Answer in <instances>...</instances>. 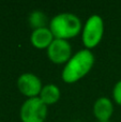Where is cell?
<instances>
[{"instance_id": "obj_2", "label": "cell", "mask_w": 121, "mask_h": 122, "mask_svg": "<svg viewBox=\"0 0 121 122\" xmlns=\"http://www.w3.org/2000/svg\"><path fill=\"white\" fill-rule=\"evenodd\" d=\"M49 29L56 39L66 40L74 38L79 33L81 23L76 15L71 13H61L51 19Z\"/></svg>"}, {"instance_id": "obj_11", "label": "cell", "mask_w": 121, "mask_h": 122, "mask_svg": "<svg viewBox=\"0 0 121 122\" xmlns=\"http://www.w3.org/2000/svg\"><path fill=\"white\" fill-rule=\"evenodd\" d=\"M113 93H114V99H115L116 103L121 105V80L116 84Z\"/></svg>"}, {"instance_id": "obj_12", "label": "cell", "mask_w": 121, "mask_h": 122, "mask_svg": "<svg viewBox=\"0 0 121 122\" xmlns=\"http://www.w3.org/2000/svg\"><path fill=\"white\" fill-rule=\"evenodd\" d=\"M106 122H109V121H106Z\"/></svg>"}, {"instance_id": "obj_10", "label": "cell", "mask_w": 121, "mask_h": 122, "mask_svg": "<svg viewBox=\"0 0 121 122\" xmlns=\"http://www.w3.org/2000/svg\"><path fill=\"white\" fill-rule=\"evenodd\" d=\"M29 23L31 27H33L34 29L44 28L45 24H46V16L40 11H34L29 16Z\"/></svg>"}, {"instance_id": "obj_9", "label": "cell", "mask_w": 121, "mask_h": 122, "mask_svg": "<svg viewBox=\"0 0 121 122\" xmlns=\"http://www.w3.org/2000/svg\"><path fill=\"white\" fill-rule=\"evenodd\" d=\"M40 97L44 104L46 105H51V104H55L58 102V100L60 99V89L58 88L56 85L49 84L46 85L42 88L40 93Z\"/></svg>"}, {"instance_id": "obj_8", "label": "cell", "mask_w": 121, "mask_h": 122, "mask_svg": "<svg viewBox=\"0 0 121 122\" xmlns=\"http://www.w3.org/2000/svg\"><path fill=\"white\" fill-rule=\"evenodd\" d=\"M113 104L107 97H100L96 100L93 106V114L100 122H106L113 115Z\"/></svg>"}, {"instance_id": "obj_7", "label": "cell", "mask_w": 121, "mask_h": 122, "mask_svg": "<svg viewBox=\"0 0 121 122\" xmlns=\"http://www.w3.org/2000/svg\"><path fill=\"white\" fill-rule=\"evenodd\" d=\"M31 43L34 47L39 49L43 48H48L49 45L53 43L54 36L51 33L50 29L44 27V28H39V29H34L33 32L31 33Z\"/></svg>"}, {"instance_id": "obj_6", "label": "cell", "mask_w": 121, "mask_h": 122, "mask_svg": "<svg viewBox=\"0 0 121 122\" xmlns=\"http://www.w3.org/2000/svg\"><path fill=\"white\" fill-rule=\"evenodd\" d=\"M17 87L24 95L31 97H38L42 90V84L38 76L31 73H25L17 79Z\"/></svg>"}, {"instance_id": "obj_1", "label": "cell", "mask_w": 121, "mask_h": 122, "mask_svg": "<svg viewBox=\"0 0 121 122\" xmlns=\"http://www.w3.org/2000/svg\"><path fill=\"white\" fill-rule=\"evenodd\" d=\"M93 64V54L89 49H81L66 62L62 71V79L68 84H73L87 75Z\"/></svg>"}, {"instance_id": "obj_3", "label": "cell", "mask_w": 121, "mask_h": 122, "mask_svg": "<svg viewBox=\"0 0 121 122\" xmlns=\"http://www.w3.org/2000/svg\"><path fill=\"white\" fill-rule=\"evenodd\" d=\"M47 116V105L40 97L28 99L20 108L23 122H44Z\"/></svg>"}, {"instance_id": "obj_5", "label": "cell", "mask_w": 121, "mask_h": 122, "mask_svg": "<svg viewBox=\"0 0 121 122\" xmlns=\"http://www.w3.org/2000/svg\"><path fill=\"white\" fill-rule=\"evenodd\" d=\"M71 51H72L71 45L66 42V40L55 39L47 48V55L51 62L61 64L68 62L71 59Z\"/></svg>"}, {"instance_id": "obj_4", "label": "cell", "mask_w": 121, "mask_h": 122, "mask_svg": "<svg viewBox=\"0 0 121 122\" xmlns=\"http://www.w3.org/2000/svg\"><path fill=\"white\" fill-rule=\"evenodd\" d=\"M104 32V23L101 16L92 15L89 17L83 31V42L88 49L96 47L101 42Z\"/></svg>"}]
</instances>
